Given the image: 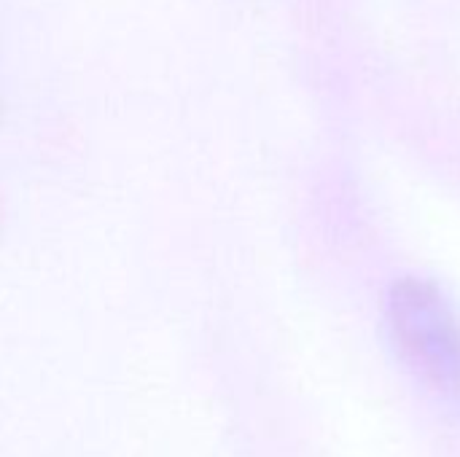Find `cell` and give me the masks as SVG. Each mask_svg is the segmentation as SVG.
<instances>
[{
  "label": "cell",
  "mask_w": 460,
  "mask_h": 457,
  "mask_svg": "<svg viewBox=\"0 0 460 457\" xmlns=\"http://www.w3.org/2000/svg\"><path fill=\"white\" fill-rule=\"evenodd\" d=\"M388 326L410 372L437 396L460 401V315L445 291L423 277L396 280Z\"/></svg>",
  "instance_id": "1"
}]
</instances>
